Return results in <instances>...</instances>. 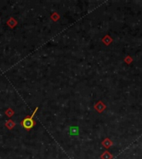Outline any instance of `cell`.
<instances>
[{
	"label": "cell",
	"instance_id": "obj_2",
	"mask_svg": "<svg viewBox=\"0 0 142 159\" xmlns=\"http://www.w3.org/2000/svg\"><path fill=\"white\" fill-rule=\"evenodd\" d=\"M70 134H78V128L77 127H71L70 128Z\"/></svg>",
	"mask_w": 142,
	"mask_h": 159
},
{
	"label": "cell",
	"instance_id": "obj_1",
	"mask_svg": "<svg viewBox=\"0 0 142 159\" xmlns=\"http://www.w3.org/2000/svg\"><path fill=\"white\" fill-rule=\"evenodd\" d=\"M22 125H23L24 128H30L32 127V125H33V122H32V120L30 118H26L24 119V121L22 122Z\"/></svg>",
	"mask_w": 142,
	"mask_h": 159
}]
</instances>
